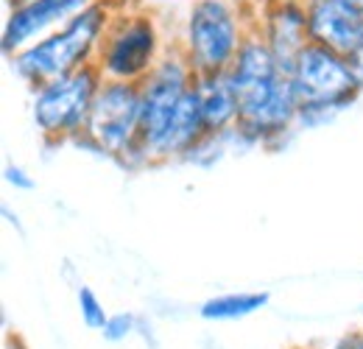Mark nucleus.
Instances as JSON below:
<instances>
[{
  "mask_svg": "<svg viewBox=\"0 0 363 349\" xmlns=\"http://www.w3.org/2000/svg\"><path fill=\"white\" fill-rule=\"evenodd\" d=\"M227 76L240 109L238 129L257 148H274L279 143L285 145V140L296 131L299 101L288 70L255 28L243 40Z\"/></svg>",
  "mask_w": 363,
  "mask_h": 349,
  "instance_id": "1",
  "label": "nucleus"
},
{
  "mask_svg": "<svg viewBox=\"0 0 363 349\" xmlns=\"http://www.w3.org/2000/svg\"><path fill=\"white\" fill-rule=\"evenodd\" d=\"M121 6H123L121 0H92L84 11H79L62 28L48 34L45 40L14 53L9 59L11 70L34 92L48 82H56L62 76H70V73L87 67V65H95L101 40H104L112 17L121 11Z\"/></svg>",
  "mask_w": 363,
  "mask_h": 349,
  "instance_id": "2",
  "label": "nucleus"
},
{
  "mask_svg": "<svg viewBox=\"0 0 363 349\" xmlns=\"http://www.w3.org/2000/svg\"><path fill=\"white\" fill-rule=\"evenodd\" d=\"M288 79L299 101L296 129H321L361 98L350 59L318 43H308L299 50L288 67Z\"/></svg>",
  "mask_w": 363,
  "mask_h": 349,
  "instance_id": "3",
  "label": "nucleus"
},
{
  "mask_svg": "<svg viewBox=\"0 0 363 349\" xmlns=\"http://www.w3.org/2000/svg\"><path fill=\"white\" fill-rule=\"evenodd\" d=\"M255 28V11L232 0H193L182 23L177 48L196 76L227 73L243 40Z\"/></svg>",
  "mask_w": 363,
  "mask_h": 349,
  "instance_id": "4",
  "label": "nucleus"
},
{
  "mask_svg": "<svg viewBox=\"0 0 363 349\" xmlns=\"http://www.w3.org/2000/svg\"><path fill=\"white\" fill-rule=\"evenodd\" d=\"M171 45H165L160 20L148 9H129L121 6V11L112 17L98 56L95 67L106 82H135L140 84L162 59V53Z\"/></svg>",
  "mask_w": 363,
  "mask_h": 349,
  "instance_id": "5",
  "label": "nucleus"
},
{
  "mask_svg": "<svg viewBox=\"0 0 363 349\" xmlns=\"http://www.w3.org/2000/svg\"><path fill=\"white\" fill-rule=\"evenodd\" d=\"M101 84V70L87 65L31 92V118L48 145L73 143L84 131Z\"/></svg>",
  "mask_w": 363,
  "mask_h": 349,
  "instance_id": "6",
  "label": "nucleus"
},
{
  "mask_svg": "<svg viewBox=\"0 0 363 349\" xmlns=\"http://www.w3.org/2000/svg\"><path fill=\"white\" fill-rule=\"evenodd\" d=\"M196 70L184 59L177 43L162 53L157 67L140 82V98H143V118H140V145L145 148L151 168L162 165V148L168 140V131L174 123L177 106L184 92L196 84Z\"/></svg>",
  "mask_w": 363,
  "mask_h": 349,
  "instance_id": "7",
  "label": "nucleus"
},
{
  "mask_svg": "<svg viewBox=\"0 0 363 349\" xmlns=\"http://www.w3.org/2000/svg\"><path fill=\"white\" fill-rule=\"evenodd\" d=\"M143 98L135 82H106L98 89L90 121L73 145L87 148L95 157L118 162L135 143H140Z\"/></svg>",
  "mask_w": 363,
  "mask_h": 349,
  "instance_id": "8",
  "label": "nucleus"
},
{
  "mask_svg": "<svg viewBox=\"0 0 363 349\" xmlns=\"http://www.w3.org/2000/svg\"><path fill=\"white\" fill-rule=\"evenodd\" d=\"M92 0H28L9 6L0 48L3 56L11 59L14 53L26 50L28 45L45 40L56 28H62L67 20H73L79 11H84Z\"/></svg>",
  "mask_w": 363,
  "mask_h": 349,
  "instance_id": "9",
  "label": "nucleus"
},
{
  "mask_svg": "<svg viewBox=\"0 0 363 349\" xmlns=\"http://www.w3.org/2000/svg\"><path fill=\"white\" fill-rule=\"evenodd\" d=\"M255 31L269 43L279 65L288 70L299 50L311 43L305 0H260L255 11Z\"/></svg>",
  "mask_w": 363,
  "mask_h": 349,
  "instance_id": "10",
  "label": "nucleus"
},
{
  "mask_svg": "<svg viewBox=\"0 0 363 349\" xmlns=\"http://www.w3.org/2000/svg\"><path fill=\"white\" fill-rule=\"evenodd\" d=\"M311 43H318L341 56H352L363 48V11L344 0H305Z\"/></svg>",
  "mask_w": 363,
  "mask_h": 349,
  "instance_id": "11",
  "label": "nucleus"
},
{
  "mask_svg": "<svg viewBox=\"0 0 363 349\" xmlns=\"http://www.w3.org/2000/svg\"><path fill=\"white\" fill-rule=\"evenodd\" d=\"M196 87L201 98V118H204L207 134H227L229 129H235L240 109H238V98H235L227 73L199 76Z\"/></svg>",
  "mask_w": 363,
  "mask_h": 349,
  "instance_id": "12",
  "label": "nucleus"
},
{
  "mask_svg": "<svg viewBox=\"0 0 363 349\" xmlns=\"http://www.w3.org/2000/svg\"><path fill=\"white\" fill-rule=\"evenodd\" d=\"M269 302H272L269 291H232V294H218L201 302L199 316L204 321H240L269 307Z\"/></svg>",
  "mask_w": 363,
  "mask_h": 349,
  "instance_id": "13",
  "label": "nucleus"
},
{
  "mask_svg": "<svg viewBox=\"0 0 363 349\" xmlns=\"http://www.w3.org/2000/svg\"><path fill=\"white\" fill-rule=\"evenodd\" d=\"M227 154H229V145L224 134H204V137L190 148V154H187L182 162H190V165H196V168H213V165L221 162Z\"/></svg>",
  "mask_w": 363,
  "mask_h": 349,
  "instance_id": "14",
  "label": "nucleus"
},
{
  "mask_svg": "<svg viewBox=\"0 0 363 349\" xmlns=\"http://www.w3.org/2000/svg\"><path fill=\"white\" fill-rule=\"evenodd\" d=\"M76 305H79V316H82V324L87 327V330H104V324L109 321V310L104 307L101 302V297L92 291L90 285H79V291H76Z\"/></svg>",
  "mask_w": 363,
  "mask_h": 349,
  "instance_id": "15",
  "label": "nucleus"
},
{
  "mask_svg": "<svg viewBox=\"0 0 363 349\" xmlns=\"http://www.w3.org/2000/svg\"><path fill=\"white\" fill-rule=\"evenodd\" d=\"M140 330H143L140 316L126 310V313H112L109 321L104 324L101 336H104V341H109V344H123V341L135 338Z\"/></svg>",
  "mask_w": 363,
  "mask_h": 349,
  "instance_id": "16",
  "label": "nucleus"
},
{
  "mask_svg": "<svg viewBox=\"0 0 363 349\" xmlns=\"http://www.w3.org/2000/svg\"><path fill=\"white\" fill-rule=\"evenodd\" d=\"M3 182H6L9 187H14L17 193H31V190L37 187L34 176L28 174L23 165H17V162H9V165L3 168Z\"/></svg>",
  "mask_w": 363,
  "mask_h": 349,
  "instance_id": "17",
  "label": "nucleus"
},
{
  "mask_svg": "<svg viewBox=\"0 0 363 349\" xmlns=\"http://www.w3.org/2000/svg\"><path fill=\"white\" fill-rule=\"evenodd\" d=\"M327 349H363V330H350Z\"/></svg>",
  "mask_w": 363,
  "mask_h": 349,
  "instance_id": "18",
  "label": "nucleus"
},
{
  "mask_svg": "<svg viewBox=\"0 0 363 349\" xmlns=\"http://www.w3.org/2000/svg\"><path fill=\"white\" fill-rule=\"evenodd\" d=\"M350 70H352L355 84H358V89H361V95H363V48L358 50V53L350 56Z\"/></svg>",
  "mask_w": 363,
  "mask_h": 349,
  "instance_id": "19",
  "label": "nucleus"
},
{
  "mask_svg": "<svg viewBox=\"0 0 363 349\" xmlns=\"http://www.w3.org/2000/svg\"><path fill=\"white\" fill-rule=\"evenodd\" d=\"M3 218H6V223H11L17 232H23V223H20V216L17 213H11V207H6L3 204Z\"/></svg>",
  "mask_w": 363,
  "mask_h": 349,
  "instance_id": "20",
  "label": "nucleus"
},
{
  "mask_svg": "<svg viewBox=\"0 0 363 349\" xmlns=\"http://www.w3.org/2000/svg\"><path fill=\"white\" fill-rule=\"evenodd\" d=\"M344 3H350V6H355L358 11H363V0H344Z\"/></svg>",
  "mask_w": 363,
  "mask_h": 349,
  "instance_id": "21",
  "label": "nucleus"
},
{
  "mask_svg": "<svg viewBox=\"0 0 363 349\" xmlns=\"http://www.w3.org/2000/svg\"><path fill=\"white\" fill-rule=\"evenodd\" d=\"M14 3H28V0H9V6H14Z\"/></svg>",
  "mask_w": 363,
  "mask_h": 349,
  "instance_id": "22",
  "label": "nucleus"
}]
</instances>
